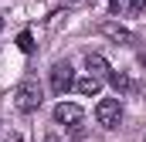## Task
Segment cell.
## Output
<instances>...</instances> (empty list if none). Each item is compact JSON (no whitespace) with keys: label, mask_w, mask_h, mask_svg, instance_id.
<instances>
[{"label":"cell","mask_w":146,"mask_h":142,"mask_svg":"<svg viewBox=\"0 0 146 142\" xmlns=\"http://www.w3.org/2000/svg\"><path fill=\"white\" fill-rule=\"evenodd\" d=\"M14 102L21 112H37L41 102H44V88H41V81L37 78H24L21 85H17V91H14Z\"/></svg>","instance_id":"cell-1"},{"label":"cell","mask_w":146,"mask_h":142,"mask_svg":"<svg viewBox=\"0 0 146 142\" xmlns=\"http://www.w3.org/2000/svg\"><path fill=\"white\" fill-rule=\"evenodd\" d=\"M95 118H99L102 129H119V122H122V105H119V98H102V102L95 105Z\"/></svg>","instance_id":"cell-2"},{"label":"cell","mask_w":146,"mask_h":142,"mask_svg":"<svg viewBox=\"0 0 146 142\" xmlns=\"http://www.w3.org/2000/svg\"><path fill=\"white\" fill-rule=\"evenodd\" d=\"M68 88H75V71L68 61H54L51 64V91L54 95H65Z\"/></svg>","instance_id":"cell-3"},{"label":"cell","mask_w":146,"mask_h":142,"mask_svg":"<svg viewBox=\"0 0 146 142\" xmlns=\"http://www.w3.org/2000/svg\"><path fill=\"white\" fill-rule=\"evenodd\" d=\"M82 115L85 112H82V105H75V102H61V105L54 108V122L58 125H68V129L72 125H82Z\"/></svg>","instance_id":"cell-4"},{"label":"cell","mask_w":146,"mask_h":142,"mask_svg":"<svg viewBox=\"0 0 146 142\" xmlns=\"http://www.w3.org/2000/svg\"><path fill=\"white\" fill-rule=\"evenodd\" d=\"M99 31L109 37V41H115V44H126V47H133V44H136V34H133V31H126L122 24H112V20H106Z\"/></svg>","instance_id":"cell-5"},{"label":"cell","mask_w":146,"mask_h":142,"mask_svg":"<svg viewBox=\"0 0 146 142\" xmlns=\"http://www.w3.org/2000/svg\"><path fill=\"white\" fill-rule=\"evenodd\" d=\"M85 68H88V74H95V78H109V71H112L102 54H85Z\"/></svg>","instance_id":"cell-6"},{"label":"cell","mask_w":146,"mask_h":142,"mask_svg":"<svg viewBox=\"0 0 146 142\" xmlns=\"http://www.w3.org/2000/svg\"><path fill=\"white\" fill-rule=\"evenodd\" d=\"M109 85L115 91H136V81H133L126 71H109Z\"/></svg>","instance_id":"cell-7"},{"label":"cell","mask_w":146,"mask_h":142,"mask_svg":"<svg viewBox=\"0 0 146 142\" xmlns=\"http://www.w3.org/2000/svg\"><path fill=\"white\" fill-rule=\"evenodd\" d=\"M75 88H78L82 95H99V91H102V78L85 74V78H78V81H75Z\"/></svg>","instance_id":"cell-8"},{"label":"cell","mask_w":146,"mask_h":142,"mask_svg":"<svg viewBox=\"0 0 146 142\" xmlns=\"http://www.w3.org/2000/svg\"><path fill=\"white\" fill-rule=\"evenodd\" d=\"M17 47H21L24 54H31V51H34V37H31V34H27V31H24V34L17 37Z\"/></svg>","instance_id":"cell-9"},{"label":"cell","mask_w":146,"mask_h":142,"mask_svg":"<svg viewBox=\"0 0 146 142\" xmlns=\"http://www.w3.org/2000/svg\"><path fill=\"white\" fill-rule=\"evenodd\" d=\"M68 132H72V139H85V129H82V125H72Z\"/></svg>","instance_id":"cell-10"},{"label":"cell","mask_w":146,"mask_h":142,"mask_svg":"<svg viewBox=\"0 0 146 142\" xmlns=\"http://www.w3.org/2000/svg\"><path fill=\"white\" fill-rule=\"evenodd\" d=\"M65 3H72V7H82V3H88V0H65Z\"/></svg>","instance_id":"cell-11"},{"label":"cell","mask_w":146,"mask_h":142,"mask_svg":"<svg viewBox=\"0 0 146 142\" xmlns=\"http://www.w3.org/2000/svg\"><path fill=\"white\" fill-rule=\"evenodd\" d=\"M44 142H58V135H44Z\"/></svg>","instance_id":"cell-12"},{"label":"cell","mask_w":146,"mask_h":142,"mask_svg":"<svg viewBox=\"0 0 146 142\" xmlns=\"http://www.w3.org/2000/svg\"><path fill=\"white\" fill-rule=\"evenodd\" d=\"M7 142H24V139H21V135H10V139H7Z\"/></svg>","instance_id":"cell-13"},{"label":"cell","mask_w":146,"mask_h":142,"mask_svg":"<svg viewBox=\"0 0 146 142\" xmlns=\"http://www.w3.org/2000/svg\"><path fill=\"white\" fill-rule=\"evenodd\" d=\"M0 27H3V17H0Z\"/></svg>","instance_id":"cell-14"},{"label":"cell","mask_w":146,"mask_h":142,"mask_svg":"<svg viewBox=\"0 0 146 142\" xmlns=\"http://www.w3.org/2000/svg\"><path fill=\"white\" fill-rule=\"evenodd\" d=\"M143 142H146V139H143Z\"/></svg>","instance_id":"cell-15"}]
</instances>
